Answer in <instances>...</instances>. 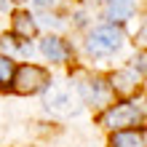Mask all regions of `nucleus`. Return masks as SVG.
Listing matches in <instances>:
<instances>
[{
    "mask_svg": "<svg viewBox=\"0 0 147 147\" xmlns=\"http://www.w3.org/2000/svg\"><path fill=\"white\" fill-rule=\"evenodd\" d=\"M0 51H3V56L11 59L13 54H32V46H30V40H19L13 35H0Z\"/></svg>",
    "mask_w": 147,
    "mask_h": 147,
    "instance_id": "nucleus-11",
    "label": "nucleus"
},
{
    "mask_svg": "<svg viewBox=\"0 0 147 147\" xmlns=\"http://www.w3.org/2000/svg\"><path fill=\"white\" fill-rule=\"evenodd\" d=\"M134 70H136V72H139V75L144 72V54H139V56H136V59H134Z\"/></svg>",
    "mask_w": 147,
    "mask_h": 147,
    "instance_id": "nucleus-13",
    "label": "nucleus"
},
{
    "mask_svg": "<svg viewBox=\"0 0 147 147\" xmlns=\"http://www.w3.org/2000/svg\"><path fill=\"white\" fill-rule=\"evenodd\" d=\"M147 136L142 128H126V131H115L110 139V147H144Z\"/></svg>",
    "mask_w": 147,
    "mask_h": 147,
    "instance_id": "nucleus-8",
    "label": "nucleus"
},
{
    "mask_svg": "<svg viewBox=\"0 0 147 147\" xmlns=\"http://www.w3.org/2000/svg\"><path fill=\"white\" fill-rule=\"evenodd\" d=\"M16 3H22V0H16Z\"/></svg>",
    "mask_w": 147,
    "mask_h": 147,
    "instance_id": "nucleus-14",
    "label": "nucleus"
},
{
    "mask_svg": "<svg viewBox=\"0 0 147 147\" xmlns=\"http://www.w3.org/2000/svg\"><path fill=\"white\" fill-rule=\"evenodd\" d=\"M48 83H51V75L43 70V67H38V64H22L19 70L13 72V80H11L13 91L24 94V96L48 88Z\"/></svg>",
    "mask_w": 147,
    "mask_h": 147,
    "instance_id": "nucleus-3",
    "label": "nucleus"
},
{
    "mask_svg": "<svg viewBox=\"0 0 147 147\" xmlns=\"http://www.w3.org/2000/svg\"><path fill=\"white\" fill-rule=\"evenodd\" d=\"M40 51H43V56L51 59V62H67L70 54H72V48L67 46L62 38H56V35L43 38V40H40Z\"/></svg>",
    "mask_w": 147,
    "mask_h": 147,
    "instance_id": "nucleus-5",
    "label": "nucleus"
},
{
    "mask_svg": "<svg viewBox=\"0 0 147 147\" xmlns=\"http://www.w3.org/2000/svg\"><path fill=\"white\" fill-rule=\"evenodd\" d=\"M105 16L110 19V24H115V27L123 24V22H128L134 16V0H110Z\"/></svg>",
    "mask_w": 147,
    "mask_h": 147,
    "instance_id": "nucleus-6",
    "label": "nucleus"
},
{
    "mask_svg": "<svg viewBox=\"0 0 147 147\" xmlns=\"http://www.w3.org/2000/svg\"><path fill=\"white\" fill-rule=\"evenodd\" d=\"M142 118H144L142 107L136 105V102L126 99V102H118V105L107 107L105 112H102L99 123L105 126V128H110V131H126V128L139 126V123H142Z\"/></svg>",
    "mask_w": 147,
    "mask_h": 147,
    "instance_id": "nucleus-1",
    "label": "nucleus"
},
{
    "mask_svg": "<svg viewBox=\"0 0 147 147\" xmlns=\"http://www.w3.org/2000/svg\"><path fill=\"white\" fill-rule=\"evenodd\" d=\"M78 91H80V96L86 105H94V107H102L110 102V86L107 80H102V78H86L83 83H78Z\"/></svg>",
    "mask_w": 147,
    "mask_h": 147,
    "instance_id": "nucleus-4",
    "label": "nucleus"
},
{
    "mask_svg": "<svg viewBox=\"0 0 147 147\" xmlns=\"http://www.w3.org/2000/svg\"><path fill=\"white\" fill-rule=\"evenodd\" d=\"M75 99L70 91H59V88H51L48 96H46V107L48 110H59V112H72L75 107Z\"/></svg>",
    "mask_w": 147,
    "mask_h": 147,
    "instance_id": "nucleus-10",
    "label": "nucleus"
},
{
    "mask_svg": "<svg viewBox=\"0 0 147 147\" xmlns=\"http://www.w3.org/2000/svg\"><path fill=\"white\" fill-rule=\"evenodd\" d=\"M13 72H16V64H13L8 56H3V54H0V86H11Z\"/></svg>",
    "mask_w": 147,
    "mask_h": 147,
    "instance_id": "nucleus-12",
    "label": "nucleus"
},
{
    "mask_svg": "<svg viewBox=\"0 0 147 147\" xmlns=\"http://www.w3.org/2000/svg\"><path fill=\"white\" fill-rule=\"evenodd\" d=\"M123 46V32L115 24H105V27H96L86 40V48H88L91 56H110Z\"/></svg>",
    "mask_w": 147,
    "mask_h": 147,
    "instance_id": "nucleus-2",
    "label": "nucleus"
},
{
    "mask_svg": "<svg viewBox=\"0 0 147 147\" xmlns=\"http://www.w3.org/2000/svg\"><path fill=\"white\" fill-rule=\"evenodd\" d=\"M35 32H38V24H35V19H32L27 11H16L13 13V38L30 40Z\"/></svg>",
    "mask_w": 147,
    "mask_h": 147,
    "instance_id": "nucleus-9",
    "label": "nucleus"
},
{
    "mask_svg": "<svg viewBox=\"0 0 147 147\" xmlns=\"http://www.w3.org/2000/svg\"><path fill=\"white\" fill-rule=\"evenodd\" d=\"M110 91L115 94H123V96H128V94L136 91V72L134 70H118L115 75L110 78Z\"/></svg>",
    "mask_w": 147,
    "mask_h": 147,
    "instance_id": "nucleus-7",
    "label": "nucleus"
}]
</instances>
